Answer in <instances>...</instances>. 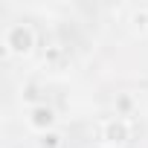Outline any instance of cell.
<instances>
[{"label":"cell","instance_id":"obj_1","mask_svg":"<svg viewBox=\"0 0 148 148\" xmlns=\"http://www.w3.org/2000/svg\"><path fill=\"white\" fill-rule=\"evenodd\" d=\"M3 44H6V49L9 52H29L32 49V32L23 26V23H18V26H9L6 29V38H3Z\"/></svg>","mask_w":148,"mask_h":148},{"label":"cell","instance_id":"obj_2","mask_svg":"<svg viewBox=\"0 0 148 148\" xmlns=\"http://www.w3.org/2000/svg\"><path fill=\"white\" fill-rule=\"evenodd\" d=\"M52 122H55V116H52L49 108L41 105V108H32V110H29V125H32L35 131H47Z\"/></svg>","mask_w":148,"mask_h":148},{"label":"cell","instance_id":"obj_3","mask_svg":"<svg viewBox=\"0 0 148 148\" xmlns=\"http://www.w3.org/2000/svg\"><path fill=\"white\" fill-rule=\"evenodd\" d=\"M105 136H108V142H125V139H128V128H125V122H108Z\"/></svg>","mask_w":148,"mask_h":148}]
</instances>
